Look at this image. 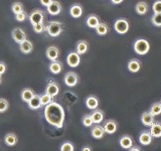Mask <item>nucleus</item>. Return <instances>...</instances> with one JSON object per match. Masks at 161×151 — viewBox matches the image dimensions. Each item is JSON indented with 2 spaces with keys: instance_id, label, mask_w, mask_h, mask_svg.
I'll use <instances>...</instances> for the list:
<instances>
[{
  "instance_id": "obj_1",
  "label": "nucleus",
  "mask_w": 161,
  "mask_h": 151,
  "mask_svg": "<svg viewBox=\"0 0 161 151\" xmlns=\"http://www.w3.org/2000/svg\"><path fill=\"white\" fill-rule=\"evenodd\" d=\"M44 118L47 122L54 126L55 128H62L64 121V108L57 102H50L45 106Z\"/></svg>"
},
{
  "instance_id": "obj_2",
  "label": "nucleus",
  "mask_w": 161,
  "mask_h": 151,
  "mask_svg": "<svg viewBox=\"0 0 161 151\" xmlns=\"http://www.w3.org/2000/svg\"><path fill=\"white\" fill-rule=\"evenodd\" d=\"M63 24L62 22L53 20V21H49L47 25L45 31L47 32V34L52 37H58V35L63 32Z\"/></svg>"
},
{
  "instance_id": "obj_3",
  "label": "nucleus",
  "mask_w": 161,
  "mask_h": 151,
  "mask_svg": "<svg viewBox=\"0 0 161 151\" xmlns=\"http://www.w3.org/2000/svg\"><path fill=\"white\" fill-rule=\"evenodd\" d=\"M150 49V44L146 39L140 38L137 39L134 43V50L136 53H138L140 55H144L146 54Z\"/></svg>"
},
{
  "instance_id": "obj_4",
  "label": "nucleus",
  "mask_w": 161,
  "mask_h": 151,
  "mask_svg": "<svg viewBox=\"0 0 161 151\" xmlns=\"http://www.w3.org/2000/svg\"><path fill=\"white\" fill-rule=\"evenodd\" d=\"M114 28L119 34H125L129 30V22L126 18H118L114 23Z\"/></svg>"
},
{
  "instance_id": "obj_5",
  "label": "nucleus",
  "mask_w": 161,
  "mask_h": 151,
  "mask_svg": "<svg viewBox=\"0 0 161 151\" xmlns=\"http://www.w3.org/2000/svg\"><path fill=\"white\" fill-rule=\"evenodd\" d=\"M44 16H45V13L40 9H34L33 11L29 14V20H30V23L32 25L33 24H36L39 22H42L44 20Z\"/></svg>"
},
{
  "instance_id": "obj_6",
  "label": "nucleus",
  "mask_w": 161,
  "mask_h": 151,
  "mask_svg": "<svg viewBox=\"0 0 161 151\" xmlns=\"http://www.w3.org/2000/svg\"><path fill=\"white\" fill-rule=\"evenodd\" d=\"M64 82L68 87H70V88L75 87V86H77V84L79 83V76L74 72H69L64 76Z\"/></svg>"
},
{
  "instance_id": "obj_7",
  "label": "nucleus",
  "mask_w": 161,
  "mask_h": 151,
  "mask_svg": "<svg viewBox=\"0 0 161 151\" xmlns=\"http://www.w3.org/2000/svg\"><path fill=\"white\" fill-rule=\"evenodd\" d=\"M67 63L69 67L72 68H77L78 65L80 63V54L77 52H70L68 54V58H67Z\"/></svg>"
},
{
  "instance_id": "obj_8",
  "label": "nucleus",
  "mask_w": 161,
  "mask_h": 151,
  "mask_svg": "<svg viewBox=\"0 0 161 151\" xmlns=\"http://www.w3.org/2000/svg\"><path fill=\"white\" fill-rule=\"evenodd\" d=\"M47 13L50 15H58L60 12H62V4H60L58 1H55V0H53L47 5Z\"/></svg>"
},
{
  "instance_id": "obj_9",
  "label": "nucleus",
  "mask_w": 161,
  "mask_h": 151,
  "mask_svg": "<svg viewBox=\"0 0 161 151\" xmlns=\"http://www.w3.org/2000/svg\"><path fill=\"white\" fill-rule=\"evenodd\" d=\"M12 38L16 43H21L23 40L26 39V33L21 28L16 27L12 30Z\"/></svg>"
},
{
  "instance_id": "obj_10",
  "label": "nucleus",
  "mask_w": 161,
  "mask_h": 151,
  "mask_svg": "<svg viewBox=\"0 0 161 151\" xmlns=\"http://www.w3.org/2000/svg\"><path fill=\"white\" fill-rule=\"evenodd\" d=\"M103 128L105 130V133L108 134H114L118 129V124L115 120H107L105 122Z\"/></svg>"
},
{
  "instance_id": "obj_11",
  "label": "nucleus",
  "mask_w": 161,
  "mask_h": 151,
  "mask_svg": "<svg viewBox=\"0 0 161 151\" xmlns=\"http://www.w3.org/2000/svg\"><path fill=\"white\" fill-rule=\"evenodd\" d=\"M59 49L57 48V47H49L47 48V49L45 50V55H47V58L49 59V60H57L59 57Z\"/></svg>"
},
{
  "instance_id": "obj_12",
  "label": "nucleus",
  "mask_w": 161,
  "mask_h": 151,
  "mask_svg": "<svg viewBox=\"0 0 161 151\" xmlns=\"http://www.w3.org/2000/svg\"><path fill=\"white\" fill-rule=\"evenodd\" d=\"M152 135L150 134V131L148 130H144L140 133L139 135V142L142 145H149L152 142Z\"/></svg>"
},
{
  "instance_id": "obj_13",
  "label": "nucleus",
  "mask_w": 161,
  "mask_h": 151,
  "mask_svg": "<svg viewBox=\"0 0 161 151\" xmlns=\"http://www.w3.org/2000/svg\"><path fill=\"white\" fill-rule=\"evenodd\" d=\"M45 93L52 96L53 98L55 97L59 93V86L55 82H49L47 86V89H45Z\"/></svg>"
},
{
  "instance_id": "obj_14",
  "label": "nucleus",
  "mask_w": 161,
  "mask_h": 151,
  "mask_svg": "<svg viewBox=\"0 0 161 151\" xmlns=\"http://www.w3.org/2000/svg\"><path fill=\"white\" fill-rule=\"evenodd\" d=\"M27 104H28L29 109H31V110H37V109H39L40 107H42V102H40V95L34 94L33 97L27 102Z\"/></svg>"
},
{
  "instance_id": "obj_15",
  "label": "nucleus",
  "mask_w": 161,
  "mask_h": 151,
  "mask_svg": "<svg viewBox=\"0 0 161 151\" xmlns=\"http://www.w3.org/2000/svg\"><path fill=\"white\" fill-rule=\"evenodd\" d=\"M19 49L21 50V53H23L25 54L30 53L33 49V44L30 40H28L26 38L25 40H23L21 43H19Z\"/></svg>"
},
{
  "instance_id": "obj_16",
  "label": "nucleus",
  "mask_w": 161,
  "mask_h": 151,
  "mask_svg": "<svg viewBox=\"0 0 161 151\" xmlns=\"http://www.w3.org/2000/svg\"><path fill=\"white\" fill-rule=\"evenodd\" d=\"M150 134L152 135L154 138L161 137V123L160 122H154L150 126Z\"/></svg>"
},
{
  "instance_id": "obj_17",
  "label": "nucleus",
  "mask_w": 161,
  "mask_h": 151,
  "mask_svg": "<svg viewBox=\"0 0 161 151\" xmlns=\"http://www.w3.org/2000/svg\"><path fill=\"white\" fill-rule=\"evenodd\" d=\"M70 16L74 18H79L83 15V7L80 4H74L69 9Z\"/></svg>"
},
{
  "instance_id": "obj_18",
  "label": "nucleus",
  "mask_w": 161,
  "mask_h": 151,
  "mask_svg": "<svg viewBox=\"0 0 161 151\" xmlns=\"http://www.w3.org/2000/svg\"><path fill=\"white\" fill-rule=\"evenodd\" d=\"M154 121H155L154 116L151 114L149 111L148 112H144L142 115H141V122H142L143 125L147 126V127H150Z\"/></svg>"
},
{
  "instance_id": "obj_19",
  "label": "nucleus",
  "mask_w": 161,
  "mask_h": 151,
  "mask_svg": "<svg viewBox=\"0 0 161 151\" xmlns=\"http://www.w3.org/2000/svg\"><path fill=\"white\" fill-rule=\"evenodd\" d=\"M119 144L122 148L124 149H129L131 146L133 145V140H132V137L129 135H123L122 137L120 138V141H119Z\"/></svg>"
},
{
  "instance_id": "obj_20",
  "label": "nucleus",
  "mask_w": 161,
  "mask_h": 151,
  "mask_svg": "<svg viewBox=\"0 0 161 151\" xmlns=\"http://www.w3.org/2000/svg\"><path fill=\"white\" fill-rule=\"evenodd\" d=\"M89 49V43L86 40H79L75 45V52H77L80 55V54H85L88 52Z\"/></svg>"
},
{
  "instance_id": "obj_21",
  "label": "nucleus",
  "mask_w": 161,
  "mask_h": 151,
  "mask_svg": "<svg viewBox=\"0 0 161 151\" xmlns=\"http://www.w3.org/2000/svg\"><path fill=\"white\" fill-rule=\"evenodd\" d=\"M49 70L52 74L58 75L63 70V64L59 62V60H53L52 63L49 64Z\"/></svg>"
},
{
  "instance_id": "obj_22",
  "label": "nucleus",
  "mask_w": 161,
  "mask_h": 151,
  "mask_svg": "<svg viewBox=\"0 0 161 151\" xmlns=\"http://www.w3.org/2000/svg\"><path fill=\"white\" fill-rule=\"evenodd\" d=\"M141 69V63L137 59H132L128 63V70L131 73H137Z\"/></svg>"
},
{
  "instance_id": "obj_23",
  "label": "nucleus",
  "mask_w": 161,
  "mask_h": 151,
  "mask_svg": "<svg viewBox=\"0 0 161 151\" xmlns=\"http://www.w3.org/2000/svg\"><path fill=\"white\" fill-rule=\"evenodd\" d=\"M91 117L93 119V122L95 124H100L104 120V112L100 109H95L93 113L91 114Z\"/></svg>"
},
{
  "instance_id": "obj_24",
  "label": "nucleus",
  "mask_w": 161,
  "mask_h": 151,
  "mask_svg": "<svg viewBox=\"0 0 161 151\" xmlns=\"http://www.w3.org/2000/svg\"><path fill=\"white\" fill-rule=\"evenodd\" d=\"M86 106L91 109V110H95L98 108L99 106V100L96 96H89V97L86 99Z\"/></svg>"
},
{
  "instance_id": "obj_25",
  "label": "nucleus",
  "mask_w": 161,
  "mask_h": 151,
  "mask_svg": "<svg viewBox=\"0 0 161 151\" xmlns=\"http://www.w3.org/2000/svg\"><path fill=\"white\" fill-rule=\"evenodd\" d=\"M91 134L95 138V139H102L105 135V130L102 126H100L99 124L96 125L95 127L91 131Z\"/></svg>"
},
{
  "instance_id": "obj_26",
  "label": "nucleus",
  "mask_w": 161,
  "mask_h": 151,
  "mask_svg": "<svg viewBox=\"0 0 161 151\" xmlns=\"http://www.w3.org/2000/svg\"><path fill=\"white\" fill-rule=\"evenodd\" d=\"M100 23V19L96 14H90L86 19V24L90 28H96V26Z\"/></svg>"
},
{
  "instance_id": "obj_27",
  "label": "nucleus",
  "mask_w": 161,
  "mask_h": 151,
  "mask_svg": "<svg viewBox=\"0 0 161 151\" xmlns=\"http://www.w3.org/2000/svg\"><path fill=\"white\" fill-rule=\"evenodd\" d=\"M4 141H5V144H6V145H8V146H14V145L17 144L18 138H17V136L15 135L14 133H7L6 135H5Z\"/></svg>"
},
{
  "instance_id": "obj_28",
  "label": "nucleus",
  "mask_w": 161,
  "mask_h": 151,
  "mask_svg": "<svg viewBox=\"0 0 161 151\" xmlns=\"http://www.w3.org/2000/svg\"><path fill=\"white\" fill-rule=\"evenodd\" d=\"M135 10L139 15H144L148 11V4L146 2H144V1H140V2H138L137 4H136Z\"/></svg>"
},
{
  "instance_id": "obj_29",
  "label": "nucleus",
  "mask_w": 161,
  "mask_h": 151,
  "mask_svg": "<svg viewBox=\"0 0 161 151\" xmlns=\"http://www.w3.org/2000/svg\"><path fill=\"white\" fill-rule=\"evenodd\" d=\"M96 32L99 35H106L109 31V26L107 23L105 22H100L97 26H96Z\"/></svg>"
},
{
  "instance_id": "obj_30",
  "label": "nucleus",
  "mask_w": 161,
  "mask_h": 151,
  "mask_svg": "<svg viewBox=\"0 0 161 151\" xmlns=\"http://www.w3.org/2000/svg\"><path fill=\"white\" fill-rule=\"evenodd\" d=\"M33 95H34V92L31 89L25 88V89L22 90V92H21V99H22L23 102L27 103L28 101L33 97Z\"/></svg>"
},
{
  "instance_id": "obj_31",
  "label": "nucleus",
  "mask_w": 161,
  "mask_h": 151,
  "mask_svg": "<svg viewBox=\"0 0 161 151\" xmlns=\"http://www.w3.org/2000/svg\"><path fill=\"white\" fill-rule=\"evenodd\" d=\"M149 112L153 116H158L161 114V104L160 103H154L149 110Z\"/></svg>"
},
{
  "instance_id": "obj_32",
  "label": "nucleus",
  "mask_w": 161,
  "mask_h": 151,
  "mask_svg": "<svg viewBox=\"0 0 161 151\" xmlns=\"http://www.w3.org/2000/svg\"><path fill=\"white\" fill-rule=\"evenodd\" d=\"M33 30L34 32L36 33H42L45 31V28H47V25L44 24V22H39V23H36V24H33Z\"/></svg>"
},
{
  "instance_id": "obj_33",
  "label": "nucleus",
  "mask_w": 161,
  "mask_h": 151,
  "mask_svg": "<svg viewBox=\"0 0 161 151\" xmlns=\"http://www.w3.org/2000/svg\"><path fill=\"white\" fill-rule=\"evenodd\" d=\"M53 101V97L49 96L47 93H44L42 95H40V102H42V106H47Z\"/></svg>"
},
{
  "instance_id": "obj_34",
  "label": "nucleus",
  "mask_w": 161,
  "mask_h": 151,
  "mask_svg": "<svg viewBox=\"0 0 161 151\" xmlns=\"http://www.w3.org/2000/svg\"><path fill=\"white\" fill-rule=\"evenodd\" d=\"M151 22H152L155 26L160 27L161 26V13H154L152 18H151Z\"/></svg>"
},
{
  "instance_id": "obj_35",
  "label": "nucleus",
  "mask_w": 161,
  "mask_h": 151,
  "mask_svg": "<svg viewBox=\"0 0 161 151\" xmlns=\"http://www.w3.org/2000/svg\"><path fill=\"white\" fill-rule=\"evenodd\" d=\"M9 108V103L6 99L4 98H0V113H4L6 112Z\"/></svg>"
},
{
  "instance_id": "obj_36",
  "label": "nucleus",
  "mask_w": 161,
  "mask_h": 151,
  "mask_svg": "<svg viewBox=\"0 0 161 151\" xmlns=\"http://www.w3.org/2000/svg\"><path fill=\"white\" fill-rule=\"evenodd\" d=\"M82 123H83V125L85 126V127H91V126L94 124L93 119H92V117H91V114L84 116L83 119H82Z\"/></svg>"
},
{
  "instance_id": "obj_37",
  "label": "nucleus",
  "mask_w": 161,
  "mask_h": 151,
  "mask_svg": "<svg viewBox=\"0 0 161 151\" xmlns=\"http://www.w3.org/2000/svg\"><path fill=\"white\" fill-rule=\"evenodd\" d=\"M62 151H74L75 150V147H74V144L70 143L69 141H65L62 144L59 148Z\"/></svg>"
},
{
  "instance_id": "obj_38",
  "label": "nucleus",
  "mask_w": 161,
  "mask_h": 151,
  "mask_svg": "<svg viewBox=\"0 0 161 151\" xmlns=\"http://www.w3.org/2000/svg\"><path fill=\"white\" fill-rule=\"evenodd\" d=\"M11 10L14 14H16L20 11H22L23 10V5L20 3V2H14L11 6Z\"/></svg>"
},
{
  "instance_id": "obj_39",
  "label": "nucleus",
  "mask_w": 161,
  "mask_h": 151,
  "mask_svg": "<svg viewBox=\"0 0 161 151\" xmlns=\"http://www.w3.org/2000/svg\"><path fill=\"white\" fill-rule=\"evenodd\" d=\"M27 17H28L27 13L25 12V11H23V10L15 14V18H16V20H17V21H19V22H22V21H24V20H26Z\"/></svg>"
},
{
  "instance_id": "obj_40",
  "label": "nucleus",
  "mask_w": 161,
  "mask_h": 151,
  "mask_svg": "<svg viewBox=\"0 0 161 151\" xmlns=\"http://www.w3.org/2000/svg\"><path fill=\"white\" fill-rule=\"evenodd\" d=\"M154 13H161V0H156L153 4Z\"/></svg>"
},
{
  "instance_id": "obj_41",
  "label": "nucleus",
  "mask_w": 161,
  "mask_h": 151,
  "mask_svg": "<svg viewBox=\"0 0 161 151\" xmlns=\"http://www.w3.org/2000/svg\"><path fill=\"white\" fill-rule=\"evenodd\" d=\"M5 72H6V64L3 62H0V75L2 76Z\"/></svg>"
},
{
  "instance_id": "obj_42",
  "label": "nucleus",
  "mask_w": 161,
  "mask_h": 151,
  "mask_svg": "<svg viewBox=\"0 0 161 151\" xmlns=\"http://www.w3.org/2000/svg\"><path fill=\"white\" fill-rule=\"evenodd\" d=\"M52 1H53V0H39L40 4H42V6H45V7H47V5H48L50 2H52Z\"/></svg>"
},
{
  "instance_id": "obj_43",
  "label": "nucleus",
  "mask_w": 161,
  "mask_h": 151,
  "mask_svg": "<svg viewBox=\"0 0 161 151\" xmlns=\"http://www.w3.org/2000/svg\"><path fill=\"white\" fill-rule=\"evenodd\" d=\"M129 150H130V151H140V150H141V148H140V147H138V146H133V147H132V146H131V147L129 148Z\"/></svg>"
},
{
  "instance_id": "obj_44",
  "label": "nucleus",
  "mask_w": 161,
  "mask_h": 151,
  "mask_svg": "<svg viewBox=\"0 0 161 151\" xmlns=\"http://www.w3.org/2000/svg\"><path fill=\"white\" fill-rule=\"evenodd\" d=\"M124 1V0H111V2L114 3V4H120V3H122Z\"/></svg>"
},
{
  "instance_id": "obj_45",
  "label": "nucleus",
  "mask_w": 161,
  "mask_h": 151,
  "mask_svg": "<svg viewBox=\"0 0 161 151\" xmlns=\"http://www.w3.org/2000/svg\"><path fill=\"white\" fill-rule=\"evenodd\" d=\"M83 151H86V150H87V151H91V150H92V149H91L90 147H88V146H86V147H84L83 149H82Z\"/></svg>"
},
{
  "instance_id": "obj_46",
  "label": "nucleus",
  "mask_w": 161,
  "mask_h": 151,
  "mask_svg": "<svg viewBox=\"0 0 161 151\" xmlns=\"http://www.w3.org/2000/svg\"><path fill=\"white\" fill-rule=\"evenodd\" d=\"M1 83H2V76L0 75V84H1Z\"/></svg>"
},
{
  "instance_id": "obj_47",
  "label": "nucleus",
  "mask_w": 161,
  "mask_h": 151,
  "mask_svg": "<svg viewBox=\"0 0 161 151\" xmlns=\"http://www.w3.org/2000/svg\"><path fill=\"white\" fill-rule=\"evenodd\" d=\"M160 104H161V102H160Z\"/></svg>"
}]
</instances>
